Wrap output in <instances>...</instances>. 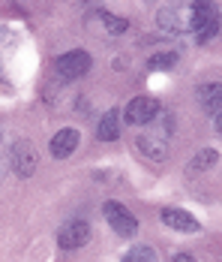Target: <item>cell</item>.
<instances>
[{
    "mask_svg": "<svg viewBox=\"0 0 222 262\" xmlns=\"http://www.w3.org/2000/svg\"><path fill=\"white\" fill-rule=\"evenodd\" d=\"M156 21L168 33H180L183 27H189V6L186 9L183 6H162L159 15H156Z\"/></svg>",
    "mask_w": 222,
    "mask_h": 262,
    "instance_id": "30bf717a",
    "label": "cell"
},
{
    "mask_svg": "<svg viewBox=\"0 0 222 262\" xmlns=\"http://www.w3.org/2000/svg\"><path fill=\"white\" fill-rule=\"evenodd\" d=\"M99 25L105 27V33H111V36H120L129 30V21L126 18H117V15H111V12H96Z\"/></svg>",
    "mask_w": 222,
    "mask_h": 262,
    "instance_id": "5bb4252c",
    "label": "cell"
},
{
    "mask_svg": "<svg viewBox=\"0 0 222 262\" xmlns=\"http://www.w3.org/2000/svg\"><path fill=\"white\" fill-rule=\"evenodd\" d=\"M120 262H156V250L147 244H138V247H129Z\"/></svg>",
    "mask_w": 222,
    "mask_h": 262,
    "instance_id": "9a60e30c",
    "label": "cell"
},
{
    "mask_svg": "<svg viewBox=\"0 0 222 262\" xmlns=\"http://www.w3.org/2000/svg\"><path fill=\"white\" fill-rule=\"evenodd\" d=\"M138 151L153 163H162L168 157V142H165L162 133H141L138 136Z\"/></svg>",
    "mask_w": 222,
    "mask_h": 262,
    "instance_id": "ba28073f",
    "label": "cell"
},
{
    "mask_svg": "<svg viewBox=\"0 0 222 262\" xmlns=\"http://www.w3.org/2000/svg\"><path fill=\"white\" fill-rule=\"evenodd\" d=\"M219 163V151L216 148H201L195 157L186 163V175H198V172H207Z\"/></svg>",
    "mask_w": 222,
    "mask_h": 262,
    "instance_id": "4fadbf2b",
    "label": "cell"
},
{
    "mask_svg": "<svg viewBox=\"0 0 222 262\" xmlns=\"http://www.w3.org/2000/svg\"><path fill=\"white\" fill-rule=\"evenodd\" d=\"M9 163H12V172L18 178H30L36 172V148H33V142H27V139L15 142L12 154H9Z\"/></svg>",
    "mask_w": 222,
    "mask_h": 262,
    "instance_id": "5b68a950",
    "label": "cell"
},
{
    "mask_svg": "<svg viewBox=\"0 0 222 262\" xmlns=\"http://www.w3.org/2000/svg\"><path fill=\"white\" fill-rule=\"evenodd\" d=\"M78 130L75 127H66V130H57L54 133V139H51V145H48V151H51V157L54 160H66V157H72V151L78 148Z\"/></svg>",
    "mask_w": 222,
    "mask_h": 262,
    "instance_id": "9c48e42d",
    "label": "cell"
},
{
    "mask_svg": "<svg viewBox=\"0 0 222 262\" xmlns=\"http://www.w3.org/2000/svg\"><path fill=\"white\" fill-rule=\"evenodd\" d=\"M102 214H105V223H108L120 238H132L138 232L135 214L126 208V205H120V202H105V205H102Z\"/></svg>",
    "mask_w": 222,
    "mask_h": 262,
    "instance_id": "7a4b0ae2",
    "label": "cell"
},
{
    "mask_svg": "<svg viewBox=\"0 0 222 262\" xmlns=\"http://www.w3.org/2000/svg\"><path fill=\"white\" fill-rule=\"evenodd\" d=\"M195 97H198L201 112H207L210 118H219L222 115V84L219 81H207V84H201Z\"/></svg>",
    "mask_w": 222,
    "mask_h": 262,
    "instance_id": "52a82bcc",
    "label": "cell"
},
{
    "mask_svg": "<svg viewBox=\"0 0 222 262\" xmlns=\"http://www.w3.org/2000/svg\"><path fill=\"white\" fill-rule=\"evenodd\" d=\"M189 30L198 36V42H207L210 36H216V30H219V12H216V6L204 3V0L192 3L189 6Z\"/></svg>",
    "mask_w": 222,
    "mask_h": 262,
    "instance_id": "6da1fadb",
    "label": "cell"
},
{
    "mask_svg": "<svg viewBox=\"0 0 222 262\" xmlns=\"http://www.w3.org/2000/svg\"><path fill=\"white\" fill-rule=\"evenodd\" d=\"M174 262H195L189 253H180V256H174Z\"/></svg>",
    "mask_w": 222,
    "mask_h": 262,
    "instance_id": "e0dca14e",
    "label": "cell"
},
{
    "mask_svg": "<svg viewBox=\"0 0 222 262\" xmlns=\"http://www.w3.org/2000/svg\"><path fill=\"white\" fill-rule=\"evenodd\" d=\"M174 63H177V54L174 52H159L147 60V70H153V73H156V70H171Z\"/></svg>",
    "mask_w": 222,
    "mask_h": 262,
    "instance_id": "2e32d148",
    "label": "cell"
},
{
    "mask_svg": "<svg viewBox=\"0 0 222 262\" xmlns=\"http://www.w3.org/2000/svg\"><path fill=\"white\" fill-rule=\"evenodd\" d=\"M87 241H90V226H87V220H69V223H63L60 232H57L60 250H78V247H84Z\"/></svg>",
    "mask_w": 222,
    "mask_h": 262,
    "instance_id": "8992f818",
    "label": "cell"
},
{
    "mask_svg": "<svg viewBox=\"0 0 222 262\" xmlns=\"http://www.w3.org/2000/svg\"><path fill=\"white\" fill-rule=\"evenodd\" d=\"M90 67H93V57L84 49H72V52L57 57V73L63 79H81L84 73H90Z\"/></svg>",
    "mask_w": 222,
    "mask_h": 262,
    "instance_id": "277c9868",
    "label": "cell"
},
{
    "mask_svg": "<svg viewBox=\"0 0 222 262\" xmlns=\"http://www.w3.org/2000/svg\"><path fill=\"white\" fill-rule=\"evenodd\" d=\"M156 115H159L156 97H135V100H129L126 108H124V121L132 124V127H147Z\"/></svg>",
    "mask_w": 222,
    "mask_h": 262,
    "instance_id": "3957f363",
    "label": "cell"
},
{
    "mask_svg": "<svg viewBox=\"0 0 222 262\" xmlns=\"http://www.w3.org/2000/svg\"><path fill=\"white\" fill-rule=\"evenodd\" d=\"M162 223L168 226V229H177V232H186V235H192L201 229V223H198L192 214H186V211L180 208H162Z\"/></svg>",
    "mask_w": 222,
    "mask_h": 262,
    "instance_id": "8fae6325",
    "label": "cell"
},
{
    "mask_svg": "<svg viewBox=\"0 0 222 262\" xmlns=\"http://www.w3.org/2000/svg\"><path fill=\"white\" fill-rule=\"evenodd\" d=\"M96 139L99 142H117L120 139V112L108 108L96 124Z\"/></svg>",
    "mask_w": 222,
    "mask_h": 262,
    "instance_id": "7c38bea8",
    "label": "cell"
},
{
    "mask_svg": "<svg viewBox=\"0 0 222 262\" xmlns=\"http://www.w3.org/2000/svg\"><path fill=\"white\" fill-rule=\"evenodd\" d=\"M3 39H6V33H3V30H0V42H3Z\"/></svg>",
    "mask_w": 222,
    "mask_h": 262,
    "instance_id": "d6986e66",
    "label": "cell"
},
{
    "mask_svg": "<svg viewBox=\"0 0 222 262\" xmlns=\"http://www.w3.org/2000/svg\"><path fill=\"white\" fill-rule=\"evenodd\" d=\"M213 121H216V130L222 133V115H219V118H213Z\"/></svg>",
    "mask_w": 222,
    "mask_h": 262,
    "instance_id": "ac0fdd59",
    "label": "cell"
}]
</instances>
